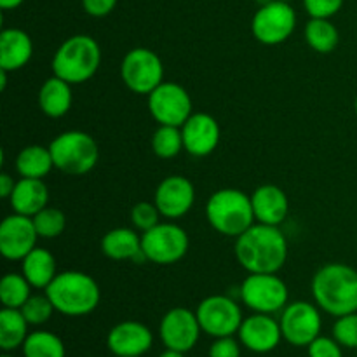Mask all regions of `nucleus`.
<instances>
[{"label":"nucleus","instance_id":"c756f323","mask_svg":"<svg viewBox=\"0 0 357 357\" xmlns=\"http://www.w3.org/2000/svg\"><path fill=\"white\" fill-rule=\"evenodd\" d=\"M31 296V284L23 274L9 272L0 281V300L7 309H21Z\"/></svg>","mask_w":357,"mask_h":357},{"label":"nucleus","instance_id":"b1692460","mask_svg":"<svg viewBox=\"0 0 357 357\" xmlns=\"http://www.w3.org/2000/svg\"><path fill=\"white\" fill-rule=\"evenodd\" d=\"M21 274L26 278L31 288L47 289V286L58 275V265L51 251L44 248H35L21 260Z\"/></svg>","mask_w":357,"mask_h":357},{"label":"nucleus","instance_id":"de8ad7c7","mask_svg":"<svg viewBox=\"0 0 357 357\" xmlns=\"http://www.w3.org/2000/svg\"><path fill=\"white\" fill-rule=\"evenodd\" d=\"M2 357H13V356H7V354H6V356H2Z\"/></svg>","mask_w":357,"mask_h":357},{"label":"nucleus","instance_id":"9d476101","mask_svg":"<svg viewBox=\"0 0 357 357\" xmlns=\"http://www.w3.org/2000/svg\"><path fill=\"white\" fill-rule=\"evenodd\" d=\"M296 28V13L291 3L272 0L260 6L251 20V31L264 45H279L288 40Z\"/></svg>","mask_w":357,"mask_h":357},{"label":"nucleus","instance_id":"49530a36","mask_svg":"<svg viewBox=\"0 0 357 357\" xmlns=\"http://www.w3.org/2000/svg\"><path fill=\"white\" fill-rule=\"evenodd\" d=\"M284 2H293V0H284Z\"/></svg>","mask_w":357,"mask_h":357},{"label":"nucleus","instance_id":"4468645a","mask_svg":"<svg viewBox=\"0 0 357 357\" xmlns=\"http://www.w3.org/2000/svg\"><path fill=\"white\" fill-rule=\"evenodd\" d=\"M201 331L197 314L185 307H174L164 314L159 326V337L164 347L185 354L195 347Z\"/></svg>","mask_w":357,"mask_h":357},{"label":"nucleus","instance_id":"1a4fd4ad","mask_svg":"<svg viewBox=\"0 0 357 357\" xmlns=\"http://www.w3.org/2000/svg\"><path fill=\"white\" fill-rule=\"evenodd\" d=\"M190 241L185 229L176 223H159L142 234V248L146 260L157 265H173L183 260Z\"/></svg>","mask_w":357,"mask_h":357},{"label":"nucleus","instance_id":"473e14b6","mask_svg":"<svg viewBox=\"0 0 357 357\" xmlns=\"http://www.w3.org/2000/svg\"><path fill=\"white\" fill-rule=\"evenodd\" d=\"M20 310L30 326H40L51 319L56 309L47 295H31Z\"/></svg>","mask_w":357,"mask_h":357},{"label":"nucleus","instance_id":"393cba45","mask_svg":"<svg viewBox=\"0 0 357 357\" xmlns=\"http://www.w3.org/2000/svg\"><path fill=\"white\" fill-rule=\"evenodd\" d=\"M72 101V84L56 75L49 77L38 91V108L51 119H59L68 114Z\"/></svg>","mask_w":357,"mask_h":357},{"label":"nucleus","instance_id":"423d86ee","mask_svg":"<svg viewBox=\"0 0 357 357\" xmlns=\"http://www.w3.org/2000/svg\"><path fill=\"white\" fill-rule=\"evenodd\" d=\"M54 167L72 176H82L93 171L100 160V149L91 135L84 131H65L49 145Z\"/></svg>","mask_w":357,"mask_h":357},{"label":"nucleus","instance_id":"c85d7f7f","mask_svg":"<svg viewBox=\"0 0 357 357\" xmlns=\"http://www.w3.org/2000/svg\"><path fill=\"white\" fill-rule=\"evenodd\" d=\"M24 357H65V344L51 331H33L23 344Z\"/></svg>","mask_w":357,"mask_h":357},{"label":"nucleus","instance_id":"c03bdc74","mask_svg":"<svg viewBox=\"0 0 357 357\" xmlns=\"http://www.w3.org/2000/svg\"><path fill=\"white\" fill-rule=\"evenodd\" d=\"M258 3H260V6H265V3H268V2H272V0H257Z\"/></svg>","mask_w":357,"mask_h":357},{"label":"nucleus","instance_id":"7c9ffc66","mask_svg":"<svg viewBox=\"0 0 357 357\" xmlns=\"http://www.w3.org/2000/svg\"><path fill=\"white\" fill-rule=\"evenodd\" d=\"M152 150L160 159H173V157H176L181 150H185L181 128L159 126L152 135Z\"/></svg>","mask_w":357,"mask_h":357},{"label":"nucleus","instance_id":"aec40b11","mask_svg":"<svg viewBox=\"0 0 357 357\" xmlns=\"http://www.w3.org/2000/svg\"><path fill=\"white\" fill-rule=\"evenodd\" d=\"M255 220L265 225L279 227L289 211L288 195L278 185H261L251 194Z\"/></svg>","mask_w":357,"mask_h":357},{"label":"nucleus","instance_id":"7ed1b4c3","mask_svg":"<svg viewBox=\"0 0 357 357\" xmlns=\"http://www.w3.org/2000/svg\"><path fill=\"white\" fill-rule=\"evenodd\" d=\"M45 295L51 298L56 312L68 317H82L94 312L100 305V284L86 272H59L47 286Z\"/></svg>","mask_w":357,"mask_h":357},{"label":"nucleus","instance_id":"cd10ccee","mask_svg":"<svg viewBox=\"0 0 357 357\" xmlns=\"http://www.w3.org/2000/svg\"><path fill=\"white\" fill-rule=\"evenodd\" d=\"M340 33L337 26L326 17H310L305 24V42L310 49L321 54H330L337 49Z\"/></svg>","mask_w":357,"mask_h":357},{"label":"nucleus","instance_id":"09e8293b","mask_svg":"<svg viewBox=\"0 0 357 357\" xmlns=\"http://www.w3.org/2000/svg\"><path fill=\"white\" fill-rule=\"evenodd\" d=\"M139 357H143V356H139Z\"/></svg>","mask_w":357,"mask_h":357},{"label":"nucleus","instance_id":"f8f14e48","mask_svg":"<svg viewBox=\"0 0 357 357\" xmlns=\"http://www.w3.org/2000/svg\"><path fill=\"white\" fill-rule=\"evenodd\" d=\"M195 314L202 331L213 338L234 337L244 319L236 300L227 295L208 296L199 303Z\"/></svg>","mask_w":357,"mask_h":357},{"label":"nucleus","instance_id":"ddd939ff","mask_svg":"<svg viewBox=\"0 0 357 357\" xmlns=\"http://www.w3.org/2000/svg\"><path fill=\"white\" fill-rule=\"evenodd\" d=\"M282 338L295 347H309L321 335L323 319H321L319 307L309 302H293L282 309L281 317Z\"/></svg>","mask_w":357,"mask_h":357},{"label":"nucleus","instance_id":"a211bd4d","mask_svg":"<svg viewBox=\"0 0 357 357\" xmlns=\"http://www.w3.org/2000/svg\"><path fill=\"white\" fill-rule=\"evenodd\" d=\"M183 146L190 155L206 157L216 150L220 143V124L213 115L197 112L188 117V121L181 126Z\"/></svg>","mask_w":357,"mask_h":357},{"label":"nucleus","instance_id":"9b49d317","mask_svg":"<svg viewBox=\"0 0 357 357\" xmlns=\"http://www.w3.org/2000/svg\"><path fill=\"white\" fill-rule=\"evenodd\" d=\"M149 112L159 126L181 128L188 121L192 112V98L183 86L164 80L159 87L149 94Z\"/></svg>","mask_w":357,"mask_h":357},{"label":"nucleus","instance_id":"39448f33","mask_svg":"<svg viewBox=\"0 0 357 357\" xmlns=\"http://www.w3.org/2000/svg\"><path fill=\"white\" fill-rule=\"evenodd\" d=\"M206 218L213 230L227 237H239L257 223L251 195L239 188L216 190L206 204Z\"/></svg>","mask_w":357,"mask_h":357},{"label":"nucleus","instance_id":"c9c22d12","mask_svg":"<svg viewBox=\"0 0 357 357\" xmlns=\"http://www.w3.org/2000/svg\"><path fill=\"white\" fill-rule=\"evenodd\" d=\"M345 0H303V7L310 17H333L342 9Z\"/></svg>","mask_w":357,"mask_h":357},{"label":"nucleus","instance_id":"58836bf2","mask_svg":"<svg viewBox=\"0 0 357 357\" xmlns=\"http://www.w3.org/2000/svg\"><path fill=\"white\" fill-rule=\"evenodd\" d=\"M117 6V0H82V7L89 16L105 17Z\"/></svg>","mask_w":357,"mask_h":357},{"label":"nucleus","instance_id":"2eb2a0df","mask_svg":"<svg viewBox=\"0 0 357 357\" xmlns=\"http://www.w3.org/2000/svg\"><path fill=\"white\" fill-rule=\"evenodd\" d=\"M37 239L40 237L30 216L13 213L0 223V253L6 260L21 261L37 248Z\"/></svg>","mask_w":357,"mask_h":357},{"label":"nucleus","instance_id":"a878e982","mask_svg":"<svg viewBox=\"0 0 357 357\" xmlns=\"http://www.w3.org/2000/svg\"><path fill=\"white\" fill-rule=\"evenodd\" d=\"M54 167L52 153L49 146L30 145L24 146L16 157V171L21 178H42L47 176Z\"/></svg>","mask_w":357,"mask_h":357},{"label":"nucleus","instance_id":"f3484780","mask_svg":"<svg viewBox=\"0 0 357 357\" xmlns=\"http://www.w3.org/2000/svg\"><path fill=\"white\" fill-rule=\"evenodd\" d=\"M237 335L241 344L257 354L272 352L282 340L281 324L271 314L255 312L253 316L243 319Z\"/></svg>","mask_w":357,"mask_h":357},{"label":"nucleus","instance_id":"4c0bfd02","mask_svg":"<svg viewBox=\"0 0 357 357\" xmlns=\"http://www.w3.org/2000/svg\"><path fill=\"white\" fill-rule=\"evenodd\" d=\"M209 357H241V347L234 337L216 338L209 347Z\"/></svg>","mask_w":357,"mask_h":357},{"label":"nucleus","instance_id":"a18cd8bd","mask_svg":"<svg viewBox=\"0 0 357 357\" xmlns=\"http://www.w3.org/2000/svg\"><path fill=\"white\" fill-rule=\"evenodd\" d=\"M354 112H356V117H357V94H356V101H354Z\"/></svg>","mask_w":357,"mask_h":357},{"label":"nucleus","instance_id":"2f4dec72","mask_svg":"<svg viewBox=\"0 0 357 357\" xmlns=\"http://www.w3.org/2000/svg\"><path fill=\"white\" fill-rule=\"evenodd\" d=\"M33 225L40 239H56L65 232L66 216L61 209L47 206L33 216Z\"/></svg>","mask_w":357,"mask_h":357},{"label":"nucleus","instance_id":"dca6fc26","mask_svg":"<svg viewBox=\"0 0 357 357\" xmlns=\"http://www.w3.org/2000/svg\"><path fill=\"white\" fill-rule=\"evenodd\" d=\"M153 202L164 218H181L190 211L195 202L194 183L180 174H171L159 183L153 195Z\"/></svg>","mask_w":357,"mask_h":357},{"label":"nucleus","instance_id":"f704fd0d","mask_svg":"<svg viewBox=\"0 0 357 357\" xmlns=\"http://www.w3.org/2000/svg\"><path fill=\"white\" fill-rule=\"evenodd\" d=\"M333 338L347 349H357V312L337 317L333 324Z\"/></svg>","mask_w":357,"mask_h":357},{"label":"nucleus","instance_id":"e433bc0d","mask_svg":"<svg viewBox=\"0 0 357 357\" xmlns=\"http://www.w3.org/2000/svg\"><path fill=\"white\" fill-rule=\"evenodd\" d=\"M309 357H344L342 354V345L335 338L319 337L309 345Z\"/></svg>","mask_w":357,"mask_h":357},{"label":"nucleus","instance_id":"79ce46f5","mask_svg":"<svg viewBox=\"0 0 357 357\" xmlns=\"http://www.w3.org/2000/svg\"><path fill=\"white\" fill-rule=\"evenodd\" d=\"M159 357H185L183 352L178 351H171V349H166V352H162Z\"/></svg>","mask_w":357,"mask_h":357},{"label":"nucleus","instance_id":"412c9836","mask_svg":"<svg viewBox=\"0 0 357 357\" xmlns=\"http://www.w3.org/2000/svg\"><path fill=\"white\" fill-rule=\"evenodd\" d=\"M33 56V42L21 28H3L0 31V70L16 72L26 66Z\"/></svg>","mask_w":357,"mask_h":357},{"label":"nucleus","instance_id":"6e6552de","mask_svg":"<svg viewBox=\"0 0 357 357\" xmlns=\"http://www.w3.org/2000/svg\"><path fill=\"white\" fill-rule=\"evenodd\" d=\"M244 305L258 314L282 312L288 305V286L278 274H250L239 288Z\"/></svg>","mask_w":357,"mask_h":357},{"label":"nucleus","instance_id":"4be33fe9","mask_svg":"<svg viewBox=\"0 0 357 357\" xmlns=\"http://www.w3.org/2000/svg\"><path fill=\"white\" fill-rule=\"evenodd\" d=\"M101 250L103 255L115 261H135V264H145L146 257L142 248V236L136 230L119 227V229L108 230L101 239Z\"/></svg>","mask_w":357,"mask_h":357},{"label":"nucleus","instance_id":"bb28decb","mask_svg":"<svg viewBox=\"0 0 357 357\" xmlns=\"http://www.w3.org/2000/svg\"><path fill=\"white\" fill-rule=\"evenodd\" d=\"M28 321L21 314L20 309H7L3 307L0 310V349L6 352L14 351L17 347H23L28 333Z\"/></svg>","mask_w":357,"mask_h":357},{"label":"nucleus","instance_id":"5701e85b","mask_svg":"<svg viewBox=\"0 0 357 357\" xmlns=\"http://www.w3.org/2000/svg\"><path fill=\"white\" fill-rule=\"evenodd\" d=\"M49 190L47 185L37 178H21L16 181L13 194L9 197V204L14 213L33 218L37 213L47 208Z\"/></svg>","mask_w":357,"mask_h":357},{"label":"nucleus","instance_id":"0eeeda50","mask_svg":"<svg viewBox=\"0 0 357 357\" xmlns=\"http://www.w3.org/2000/svg\"><path fill=\"white\" fill-rule=\"evenodd\" d=\"M121 79L135 94L149 96L164 82V65L157 52L146 47H135L122 58Z\"/></svg>","mask_w":357,"mask_h":357},{"label":"nucleus","instance_id":"a19ab883","mask_svg":"<svg viewBox=\"0 0 357 357\" xmlns=\"http://www.w3.org/2000/svg\"><path fill=\"white\" fill-rule=\"evenodd\" d=\"M23 2L24 0H0V7H2V10H14Z\"/></svg>","mask_w":357,"mask_h":357},{"label":"nucleus","instance_id":"6ab92c4d","mask_svg":"<svg viewBox=\"0 0 357 357\" xmlns=\"http://www.w3.org/2000/svg\"><path fill=\"white\" fill-rule=\"evenodd\" d=\"M153 344L149 326L138 321H124L115 324L107 337V347L117 357L145 356Z\"/></svg>","mask_w":357,"mask_h":357},{"label":"nucleus","instance_id":"37998d69","mask_svg":"<svg viewBox=\"0 0 357 357\" xmlns=\"http://www.w3.org/2000/svg\"><path fill=\"white\" fill-rule=\"evenodd\" d=\"M7 73L6 70H0V89L6 91V86H7Z\"/></svg>","mask_w":357,"mask_h":357},{"label":"nucleus","instance_id":"f03ea898","mask_svg":"<svg viewBox=\"0 0 357 357\" xmlns=\"http://www.w3.org/2000/svg\"><path fill=\"white\" fill-rule=\"evenodd\" d=\"M312 296L333 317L357 312V271L345 264H328L312 278Z\"/></svg>","mask_w":357,"mask_h":357},{"label":"nucleus","instance_id":"ea45409f","mask_svg":"<svg viewBox=\"0 0 357 357\" xmlns=\"http://www.w3.org/2000/svg\"><path fill=\"white\" fill-rule=\"evenodd\" d=\"M14 187H16V181L10 176L9 173H0V197L9 199L13 194Z\"/></svg>","mask_w":357,"mask_h":357},{"label":"nucleus","instance_id":"72a5a7b5","mask_svg":"<svg viewBox=\"0 0 357 357\" xmlns=\"http://www.w3.org/2000/svg\"><path fill=\"white\" fill-rule=\"evenodd\" d=\"M160 211L155 206V202H146L142 201L138 204L132 206L131 209V222L136 230L139 232H146V230L153 229L155 225L160 223Z\"/></svg>","mask_w":357,"mask_h":357},{"label":"nucleus","instance_id":"f257e3e1","mask_svg":"<svg viewBox=\"0 0 357 357\" xmlns=\"http://www.w3.org/2000/svg\"><path fill=\"white\" fill-rule=\"evenodd\" d=\"M234 253L250 274H278L288 260V241L279 227L257 222L236 237Z\"/></svg>","mask_w":357,"mask_h":357},{"label":"nucleus","instance_id":"20e7f679","mask_svg":"<svg viewBox=\"0 0 357 357\" xmlns=\"http://www.w3.org/2000/svg\"><path fill=\"white\" fill-rule=\"evenodd\" d=\"M101 65V47L91 35H73L66 38L52 56V73L68 84L87 82L96 75Z\"/></svg>","mask_w":357,"mask_h":357}]
</instances>
